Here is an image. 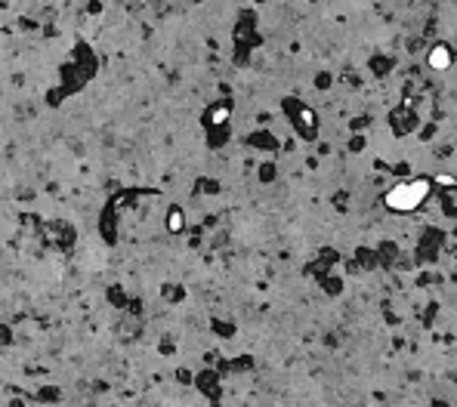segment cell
<instances>
[{"instance_id": "2", "label": "cell", "mask_w": 457, "mask_h": 407, "mask_svg": "<svg viewBox=\"0 0 457 407\" xmlns=\"http://www.w3.org/2000/svg\"><path fill=\"white\" fill-rule=\"evenodd\" d=\"M451 49H448L445 44H435L433 49H430V56H426V62H430V68H435V71H445V68H451Z\"/></svg>"}, {"instance_id": "5", "label": "cell", "mask_w": 457, "mask_h": 407, "mask_svg": "<svg viewBox=\"0 0 457 407\" xmlns=\"http://www.w3.org/2000/svg\"><path fill=\"white\" fill-rule=\"evenodd\" d=\"M435 182H439V185H448V189H451V185H457V179H454V176H448V173H439V176H435Z\"/></svg>"}, {"instance_id": "4", "label": "cell", "mask_w": 457, "mask_h": 407, "mask_svg": "<svg viewBox=\"0 0 457 407\" xmlns=\"http://www.w3.org/2000/svg\"><path fill=\"white\" fill-rule=\"evenodd\" d=\"M226 120H228V105H217L210 111V124H226Z\"/></svg>"}, {"instance_id": "3", "label": "cell", "mask_w": 457, "mask_h": 407, "mask_svg": "<svg viewBox=\"0 0 457 407\" xmlns=\"http://www.w3.org/2000/svg\"><path fill=\"white\" fill-rule=\"evenodd\" d=\"M167 228H170V232H183V228H185L183 210H170V213H167Z\"/></svg>"}, {"instance_id": "1", "label": "cell", "mask_w": 457, "mask_h": 407, "mask_svg": "<svg viewBox=\"0 0 457 407\" xmlns=\"http://www.w3.org/2000/svg\"><path fill=\"white\" fill-rule=\"evenodd\" d=\"M430 191H433L430 179H408V182H398L396 189H389L387 195H383V204H387L389 210L408 213V210H417V207L430 198Z\"/></svg>"}]
</instances>
